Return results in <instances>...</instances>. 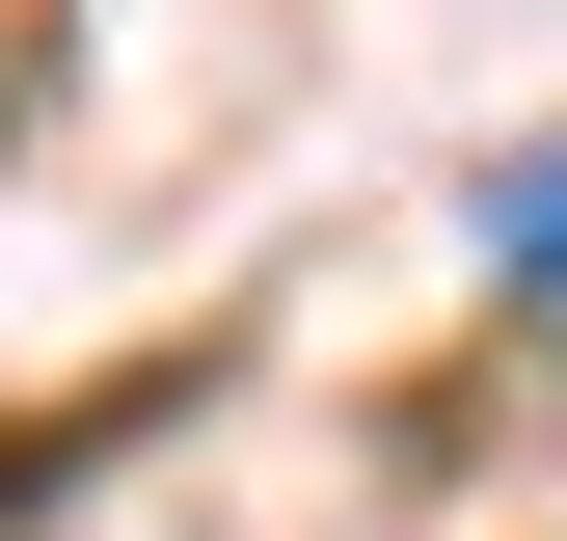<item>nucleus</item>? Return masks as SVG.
<instances>
[{"label":"nucleus","mask_w":567,"mask_h":541,"mask_svg":"<svg viewBox=\"0 0 567 541\" xmlns=\"http://www.w3.org/2000/svg\"><path fill=\"white\" fill-rule=\"evenodd\" d=\"M189 379H217V353H135L109 406H28V433H0V514H54V488H109V460H135V433H163V406H189Z\"/></svg>","instance_id":"f257e3e1"},{"label":"nucleus","mask_w":567,"mask_h":541,"mask_svg":"<svg viewBox=\"0 0 567 541\" xmlns=\"http://www.w3.org/2000/svg\"><path fill=\"white\" fill-rule=\"evenodd\" d=\"M486 270H567V163H486Z\"/></svg>","instance_id":"f03ea898"}]
</instances>
